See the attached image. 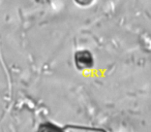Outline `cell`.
<instances>
[{
	"label": "cell",
	"mask_w": 151,
	"mask_h": 132,
	"mask_svg": "<svg viewBox=\"0 0 151 132\" xmlns=\"http://www.w3.org/2000/svg\"><path fill=\"white\" fill-rule=\"evenodd\" d=\"M65 132H107L105 129L94 127H85V126L70 125L64 128Z\"/></svg>",
	"instance_id": "7a4b0ae2"
},
{
	"label": "cell",
	"mask_w": 151,
	"mask_h": 132,
	"mask_svg": "<svg viewBox=\"0 0 151 132\" xmlns=\"http://www.w3.org/2000/svg\"><path fill=\"white\" fill-rule=\"evenodd\" d=\"M75 60H76V64H77V67L79 68L91 67L93 64L92 56L87 51H81V52L77 53Z\"/></svg>",
	"instance_id": "6da1fadb"
},
{
	"label": "cell",
	"mask_w": 151,
	"mask_h": 132,
	"mask_svg": "<svg viewBox=\"0 0 151 132\" xmlns=\"http://www.w3.org/2000/svg\"><path fill=\"white\" fill-rule=\"evenodd\" d=\"M36 132H65L64 128H61L59 126L52 123H44L37 128Z\"/></svg>",
	"instance_id": "3957f363"
}]
</instances>
